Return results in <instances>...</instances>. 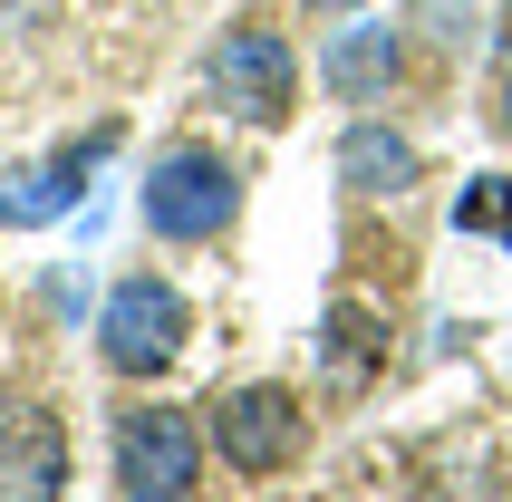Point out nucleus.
Returning <instances> with one entry per match:
<instances>
[{"label": "nucleus", "instance_id": "f257e3e1", "mask_svg": "<svg viewBox=\"0 0 512 502\" xmlns=\"http://www.w3.org/2000/svg\"><path fill=\"white\" fill-rule=\"evenodd\" d=\"M203 435H213V454H223L232 474H290L300 464V445H310V416H300V396L290 387H223L213 406H203Z\"/></svg>", "mask_w": 512, "mask_h": 502}, {"label": "nucleus", "instance_id": "f8f14e48", "mask_svg": "<svg viewBox=\"0 0 512 502\" xmlns=\"http://www.w3.org/2000/svg\"><path fill=\"white\" fill-rule=\"evenodd\" d=\"M503 136H512V107H503Z\"/></svg>", "mask_w": 512, "mask_h": 502}, {"label": "nucleus", "instance_id": "423d86ee", "mask_svg": "<svg viewBox=\"0 0 512 502\" xmlns=\"http://www.w3.org/2000/svg\"><path fill=\"white\" fill-rule=\"evenodd\" d=\"M68 493V425L49 406H0V502H58Z\"/></svg>", "mask_w": 512, "mask_h": 502}, {"label": "nucleus", "instance_id": "0eeeda50", "mask_svg": "<svg viewBox=\"0 0 512 502\" xmlns=\"http://www.w3.org/2000/svg\"><path fill=\"white\" fill-rule=\"evenodd\" d=\"M319 358H329V387H368L377 367H387V319L358 300L329 309V338H319Z\"/></svg>", "mask_w": 512, "mask_h": 502}, {"label": "nucleus", "instance_id": "9b49d317", "mask_svg": "<svg viewBox=\"0 0 512 502\" xmlns=\"http://www.w3.org/2000/svg\"><path fill=\"white\" fill-rule=\"evenodd\" d=\"M310 10H358V0H310Z\"/></svg>", "mask_w": 512, "mask_h": 502}, {"label": "nucleus", "instance_id": "f03ea898", "mask_svg": "<svg viewBox=\"0 0 512 502\" xmlns=\"http://www.w3.org/2000/svg\"><path fill=\"white\" fill-rule=\"evenodd\" d=\"M194 464H203L194 416H174V406H126L116 416V493L126 502H184Z\"/></svg>", "mask_w": 512, "mask_h": 502}, {"label": "nucleus", "instance_id": "6e6552de", "mask_svg": "<svg viewBox=\"0 0 512 502\" xmlns=\"http://www.w3.org/2000/svg\"><path fill=\"white\" fill-rule=\"evenodd\" d=\"M339 174H348V194H406L416 184V145L387 136V126H358L339 145Z\"/></svg>", "mask_w": 512, "mask_h": 502}, {"label": "nucleus", "instance_id": "7ed1b4c3", "mask_svg": "<svg viewBox=\"0 0 512 502\" xmlns=\"http://www.w3.org/2000/svg\"><path fill=\"white\" fill-rule=\"evenodd\" d=\"M232 165H213L203 145H184V155H165L155 165V184H145V232L155 242H213V232L232 223Z\"/></svg>", "mask_w": 512, "mask_h": 502}, {"label": "nucleus", "instance_id": "9d476101", "mask_svg": "<svg viewBox=\"0 0 512 502\" xmlns=\"http://www.w3.org/2000/svg\"><path fill=\"white\" fill-rule=\"evenodd\" d=\"M464 232H512V184H474V194L455 203Z\"/></svg>", "mask_w": 512, "mask_h": 502}, {"label": "nucleus", "instance_id": "39448f33", "mask_svg": "<svg viewBox=\"0 0 512 502\" xmlns=\"http://www.w3.org/2000/svg\"><path fill=\"white\" fill-rule=\"evenodd\" d=\"M213 87H223V97L252 116V126H281V116H290V97H300L290 39H281V29H232L223 49H213Z\"/></svg>", "mask_w": 512, "mask_h": 502}, {"label": "nucleus", "instance_id": "1a4fd4ad", "mask_svg": "<svg viewBox=\"0 0 512 502\" xmlns=\"http://www.w3.org/2000/svg\"><path fill=\"white\" fill-rule=\"evenodd\" d=\"M319 78L339 87V97H377V87L397 78V39H387V29H348V39H329Z\"/></svg>", "mask_w": 512, "mask_h": 502}, {"label": "nucleus", "instance_id": "20e7f679", "mask_svg": "<svg viewBox=\"0 0 512 502\" xmlns=\"http://www.w3.org/2000/svg\"><path fill=\"white\" fill-rule=\"evenodd\" d=\"M97 348H107L116 377H155V367L184 348V300H174L165 280H126L97 319Z\"/></svg>", "mask_w": 512, "mask_h": 502}]
</instances>
